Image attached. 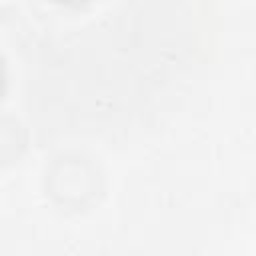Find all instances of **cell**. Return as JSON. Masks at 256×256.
<instances>
[{
    "mask_svg": "<svg viewBox=\"0 0 256 256\" xmlns=\"http://www.w3.org/2000/svg\"><path fill=\"white\" fill-rule=\"evenodd\" d=\"M54 2L64 4V6H80V4H84V2H88V0H54Z\"/></svg>",
    "mask_w": 256,
    "mask_h": 256,
    "instance_id": "6da1fadb",
    "label": "cell"
}]
</instances>
